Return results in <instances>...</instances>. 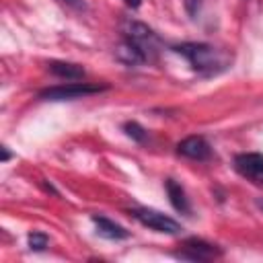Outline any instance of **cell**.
I'll return each instance as SVG.
<instances>
[{
  "label": "cell",
  "instance_id": "1",
  "mask_svg": "<svg viewBox=\"0 0 263 263\" xmlns=\"http://www.w3.org/2000/svg\"><path fill=\"white\" fill-rule=\"evenodd\" d=\"M173 51L183 55L189 62V66L203 76L220 74L226 68H230V62H232V55L228 51H222L208 43H181V45H175Z\"/></svg>",
  "mask_w": 263,
  "mask_h": 263
},
{
  "label": "cell",
  "instance_id": "2",
  "mask_svg": "<svg viewBox=\"0 0 263 263\" xmlns=\"http://www.w3.org/2000/svg\"><path fill=\"white\" fill-rule=\"evenodd\" d=\"M123 37L127 43H132L142 55L146 62H154L160 53V39L158 35L144 23L140 21H125L123 23Z\"/></svg>",
  "mask_w": 263,
  "mask_h": 263
},
{
  "label": "cell",
  "instance_id": "3",
  "mask_svg": "<svg viewBox=\"0 0 263 263\" xmlns=\"http://www.w3.org/2000/svg\"><path fill=\"white\" fill-rule=\"evenodd\" d=\"M105 88L107 86L88 84V82H70V84L49 86V88L41 90L39 97L43 101H72V99H82V97H88V95H97Z\"/></svg>",
  "mask_w": 263,
  "mask_h": 263
},
{
  "label": "cell",
  "instance_id": "4",
  "mask_svg": "<svg viewBox=\"0 0 263 263\" xmlns=\"http://www.w3.org/2000/svg\"><path fill=\"white\" fill-rule=\"evenodd\" d=\"M129 214H132L142 226H148L150 230H156V232H162V234H179V232L183 230V226H181L177 220H173V218H168V216H164V214H160V212H156V210L136 208V210H132Z\"/></svg>",
  "mask_w": 263,
  "mask_h": 263
},
{
  "label": "cell",
  "instance_id": "5",
  "mask_svg": "<svg viewBox=\"0 0 263 263\" xmlns=\"http://www.w3.org/2000/svg\"><path fill=\"white\" fill-rule=\"evenodd\" d=\"M220 255H222V251L216 245L205 242L201 238H187L183 242V251L175 253L177 259H189V261H208V259H214Z\"/></svg>",
  "mask_w": 263,
  "mask_h": 263
},
{
  "label": "cell",
  "instance_id": "6",
  "mask_svg": "<svg viewBox=\"0 0 263 263\" xmlns=\"http://www.w3.org/2000/svg\"><path fill=\"white\" fill-rule=\"evenodd\" d=\"M234 168L251 179L253 183H259L263 185V154L259 152H242V154H236L234 156Z\"/></svg>",
  "mask_w": 263,
  "mask_h": 263
},
{
  "label": "cell",
  "instance_id": "7",
  "mask_svg": "<svg viewBox=\"0 0 263 263\" xmlns=\"http://www.w3.org/2000/svg\"><path fill=\"white\" fill-rule=\"evenodd\" d=\"M177 152L191 160H208L212 156V148L201 136H189L177 144Z\"/></svg>",
  "mask_w": 263,
  "mask_h": 263
},
{
  "label": "cell",
  "instance_id": "8",
  "mask_svg": "<svg viewBox=\"0 0 263 263\" xmlns=\"http://www.w3.org/2000/svg\"><path fill=\"white\" fill-rule=\"evenodd\" d=\"M90 220H92V224L97 226V234L103 236V238H109V240H123V238L129 236V230H125L121 224H117V222H113V220H109V218H105V216L92 214Z\"/></svg>",
  "mask_w": 263,
  "mask_h": 263
},
{
  "label": "cell",
  "instance_id": "9",
  "mask_svg": "<svg viewBox=\"0 0 263 263\" xmlns=\"http://www.w3.org/2000/svg\"><path fill=\"white\" fill-rule=\"evenodd\" d=\"M164 187H166V195H168L171 205L177 212H181V214H191V205H189V199H187L185 189L175 179H166L164 181Z\"/></svg>",
  "mask_w": 263,
  "mask_h": 263
},
{
  "label": "cell",
  "instance_id": "10",
  "mask_svg": "<svg viewBox=\"0 0 263 263\" xmlns=\"http://www.w3.org/2000/svg\"><path fill=\"white\" fill-rule=\"evenodd\" d=\"M49 72H53L60 78L66 80H82L84 78V68L78 64H70V62H49Z\"/></svg>",
  "mask_w": 263,
  "mask_h": 263
},
{
  "label": "cell",
  "instance_id": "11",
  "mask_svg": "<svg viewBox=\"0 0 263 263\" xmlns=\"http://www.w3.org/2000/svg\"><path fill=\"white\" fill-rule=\"evenodd\" d=\"M115 55H117L119 62H123V64H127V66H140V64L146 62L144 55H142L132 43H127L125 39H123V43L115 49Z\"/></svg>",
  "mask_w": 263,
  "mask_h": 263
},
{
  "label": "cell",
  "instance_id": "12",
  "mask_svg": "<svg viewBox=\"0 0 263 263\" xmlns=\"http://www.w3.org/2000/svg\"><path fill=\"white\" fill-rule=\"evenodd\" d=\"M27 242H29L31 251H45L47 245H49V236L45 232H41V230H33V232H29Z\"/></svg>",
  "mask_w": 263,
  "mask_h": 263
},
{
  "label": "cell",
  "instance_id": "13",
  "mask_svg": "<svg viewBox=\"0 0 263 263\" xmlns=\"http://www.w3.org/2000/svg\"><path fill=\"white\" fill-rule=\"evenodd\" d=\"M123 132H125V136L127 138H132L134 142H146V138H148V134H146V129L140 125V123H136V121H127V123H123Z\"/></svg>",
  "mask_w": 263,
  "mask_h": 263
},
{
  "label": "cell",
  "instance_id": "14",
  "mask_svg": "<svg viewBox=\"0 0 263 263\" xmlns=\"http://www.w3.org/2000/svg\"><path fill=\"white\" fill-rule=\"evenodd\" d=\"M185 6H187V12L191 16H195L197 10H199V0H185Z\"/></svg>",
  "mask_w": 263,
  "mask_h": 263
},
{
  "label": "cell",
  "instance_id": "15",
  "mask_svg": "<svg viewBox=\"0 0 263 263\" xmlns=\"http://www.w3.org/2000/svg\"><path fill=\"white\" fill-rule=\"evenodd\" d=\"M0 150H2V162H8V160L12 158V154L8 152V148H6V146H2Z\"/></svg>",
  "mask_w": 263,
  "mask_h": 263
},
{
  "label": "cell",
  "instance_id": "16",
  "mask_svg": "<svg viewBox=\"0 0 263 263\" xmlns=\"http://www.w3.org/2000/svg\"><path fill=\"white\" fill-rule=\"evenodd\" d=\"M125 4H127L129 8H138V6L142 4V0H125Z\"/></svg>",
  "mask_w": 263,
  "mask_h": 263
},
{
  "label": "cell",
  "instance_id": "17",
  "mask_svg": "<svg viewBox=\"0 0 263 263\" xmlns=\"http://www.w3.org/2000/svg\"><path fill=\"white\" fill-rule=\"evenodd\" d=\"M66 4H72V6H80L82 4V0H64Z\"/></svg>",
  "mask_w": 263,
  "mask_h": 263
}]
</instances>
